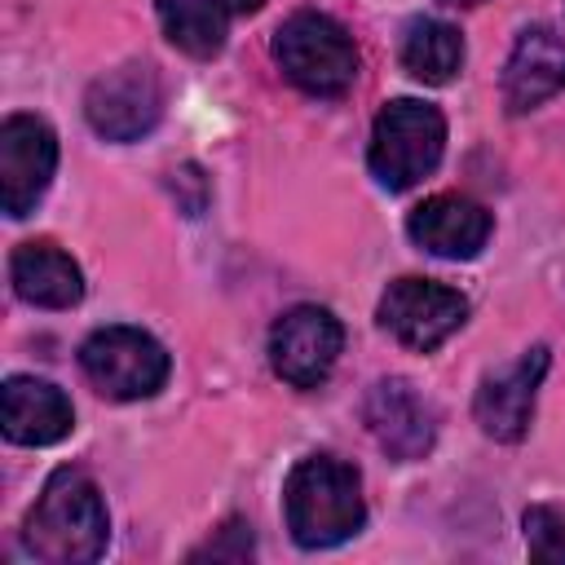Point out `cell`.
<instances>
[{
    "label": "cell",
    "instance_id": "ffe728a7",
    "mask_svg": "<svg viewBox=\"0 0 565 565\" xmlns=\"http://www.w3.org/2000/svg\"><path fill=\"white\" fill-rule=\"evenodd\" d=\"M230 18H247V13H260L265 9V0H216Z\"/></svg>",
    "mask_w": 565,
    "mask_h": 565
},
{
    "label": "cell",
    "instance_id": "44dd1931",
    "mask_svg": "<svg viewBox=\"0 0 565 565\" xmlns=\"http://www.w3.org/2000/svg\"><path fill=\"white\" fill-rule=\"evenodd\" d=\"M446 4H463V9H472V4H481V0H446Z\"/></svg>",
    "mask_w": 565,
    "mask_h": 565
},
{
    "label": "cell",
    "instance_id": "4fadbf2b",
    "mask_svg": "<svg viewBox=\"0 0 565 565\" xmlns=\"http://www.w3.org/2000/svg\"><path fill=\"white\" fill-rule=\"evenodd\" d=\"M565 88V40L552 26H525L503 66V106L512 115L534 110L539 102Z\"/></svg>",
    "mask_w": 565,
    "mask_h": 565
},
{
    "label": "cell",
    "instance_id": "7a4b0ae2",
    "mask_svg": "<svg viewBox=\"0 0 565 565\" xmlns=\"http://www.w3.org/2000/svg\"><path fill=\"white\" fill-rule=\"evenodd\" d=\"M287 530L300 547H335L366 521L362 477L335 455H305L282 486Z\"/></svg>",
    "mask_w": 565,
    "mask_h": 565
},
{
    "label": "cell",
    "instance_id": "52a82bcc",
    "mask_svg": "<svg viewBox=\"0 0 565 565\" xmlns=\"http://www.w3.org/2000/svg\"><path fill=\"white\" fill-rule=\"evenodd\" d=\"M463 318H468V300L433 278H397L380 296V327L415 353H433L446 335L463 327Z\"/></svg>",
    "mask_w": 565,
    "mask_h": 565
},
{
    "label": "cell",
    "instance_id": "6da1fadb",
    "mask_svg": "<svg viewBox=\"0 0 565 565\" xmlns=\"http://www.w3.org/2000/svg\"><path fill=\"white\" fill-rule=\"evenodd\" d=\"M106 539L110 516L97 481L79 468H57L22 521V547L49 565H84L106 552Z\"/></svg>",
    "mask_w": 565,
    "mask_h": 565
},
{
    "label": "cell",
    "instance_id": "7c38bea8",
    "mask_svg": "<svg viewBox=\"0 0 565 565\" xmlns=\"http://www.w3.org/2000/svg\"><path fill=\"white\" fill-rule=\"evenodd\" d=\"M406 234L446 260H468L490 238V212L463 194H433L406 216Z\"/></svg>",
    "mask_w": 565,
    "mask_h": 565
},
{
    "label": "cell",
    "instance_id": "9c48e42d",
    "mask_svg": "<svg viewBox=\"0 0 565 565\" xmlns=\"http://www.w3.org/2000/svg\"><path fill=\"white\" fill-rule=\"evenodd\" d=\"M57 168V137L35 115H9L0 124V207L4 216H26L49 190Z\"/></svg>",
    "mask_w": 565,
    "mask_h": 565
},
{
    "label": "cell",
    "instance_id": "8fae6325",
    "mask_svg": "<svg viewBox=\"0 0 565 565\" xmlns=\"http://www.w3.org/2000/svg\"><path fill=\"white\" fill-rule=\"evenodd\" d=\"M366 428L380 441V450L397 463L424 459L437 437V411L406 384V380H380L362 402Z\"/></svg>",
    "mask_w": 565,
    "mask_h": 565
},
{
    "label": "cell",
    "instance_id": "8992f818",
    "mask_svg": "<svg viewBox=\"0 0 565 565\" xmlns=\"http://www.w3.org/2000/svg\"><path fill=\"white\" fill-rule=\"evenodd\" d=\"M84 115L106 141H137L163 115V84L150 62H124L97 75L84 93Z\"/></svg>",
    "mask_w": 565,
    "mask_h": 565
},
{
    "label": "cell",
    "instance_id": "d6986e66",
    "mask_svg": "<svg viewBox=\"0 0 565 565\" xmlns=\"http://www.w3.org/2000/svg\"><path fill=\"white\" fill-rule=\"evenodd\" d=\"M194 556H212V561H221V556H230V561L252 556V525L230 521V525L221 530V539H216V543H207V547H199Z\"/></svg>",
    "mask_w": 565,
    "mask_h": 565
},
{
    "label": "cell",
    "instance_id": "9a60e30c",
    "mask_svg": "<svg viewBox=\"0 0 565 565\" xmlns=\"http://www.w3.org/2000/svg\"><path fill=\"white\" fill-rule=\"evenodd\" d=\"M9 278H13V291L26 305H40V309H71L84 296V274L57 243H22V247H13Z\"/></svg>",
    "mask_w": 565,
    "mask_h": 565
},
{
    "label": "cell",
    "instance_id": "3957f363",
    "mask_svg": "<svg viewBox=\"0 0 565 565\" xmlns=\"http://www.w3.org/2000/svg\"><path fill=\"white\" fill-rule=\"evenodd\" d=\"M441 150H446L441 110L419 97H397L384 102V110L375 115L366 163L384 190H411L441 163Z\"/></svg>",
    "mask_w": 565,
    "mask_h": 565
},
{
    "label": "cell",
    "instance_id": "e0dca14e",
    "mask_svg": "<svg viewBox=\"0 0 565 565\" xmlns=\"http://www.w3.org/2000/svg\"><path fill=\"white\" fill-rule=\"evenodd\" d=\"M225 9L216 0H159V26L163 35L190 53V57H212L225 44Z\"/></svg>",
    "mask_w": 565,
    "mask_h": 565
},
{
    "label": "cell",
    "instance_id": "277c9868",
    "mask_svg": "<svg viewBox=\"0 0 565 565\" xmlns=\"http://www.w3.org/2000/svg\"><path fill=\"white\" fill-rule=\"evenodd\" d=\"M274 62L300 93L313 97H340L358 79L353 35L318 9H300L274 31Z\"/></svg>",
    "mask_w": 565,
    "mask_h": 565
},
{
    "label": "cell",
    "instance_id": "ac0fdd59",
    "mask_svg": "<svg viewBox=\"0 0 565 565\" xmlns=\"http://www.w3.org/2000/svg\"><path fill=\"white\" fill-rule=\"evenodd\" d=\"M525 547L534 561H561L565 556V516L547 503H534L525 512Z\"/></svg>",
    "mask_w": 565,
    "mask_h": 565
},
{
    "label": "cell",
    "instance_id": "30bf717a",
    "mask_svg": "<svg viewBox=\"0 0 565 565\" xmlns=\"http://www.w3.org/2000/svg\"><path fill=\"white\" fill-rule=\"evenodd\" d=\"M547 362H552V353L543 344H534L512 366H503V371H494V375L481 380L477 402H472V415H477V424H481L486 437H494V441H521L525 437L530 415H534L539 384L547 375Z\"/></svg>",
    "mask_w": 565,
    "mask_h": 565
},
{
    "label": "cell",
    "instance_id": "5bb4252c",
    "mask_svg": "<svg viewBox=\"0 0 565 565\" xmlns=\"http://www.w3.org/2000/svg\"><path fill=\"white\" fill-rule=\"evenodd\" d=\"M0 419L13 446H53L71 433L75 411L57 384L35 375H13L4 380V393H0Z\"/></svg>",
    "mask_w": 565,
    "mask_h": 565
},
{
    "label": "cell",
    "instance_id": "2e32d148",
    "mask_svg": "<svg viewBox=\"0 0 565 565\" xmlns=\"http://www.w3.org/2000/svg\"><path fill=\"white\" fill-rule=\"evenodd\" d=\"M402 66L419 84H450L463 66V35L441 18H415L402 31Z\"/></svg>",
    "mask_w": 565,
    "mask_h": 565
},
{
    "label": "cell",
    "instance_id": "ba28073f",
    "mask_svg": "<svg viewBox=\"0 0 565 565\" xmlns=\"http://www.w3.org/2000/svg\"><path fill=\"white\" fill-rule=\"evenodd\" d=\"M344 344V327L322 305H296L269 327V366L291 388H318Z\"/></svg>",
    "mask_w": 565,
    "mask_h": 565
},
{
    "label": "cell",
    "instance_id": "5b68a950",
    "mask_svg": "<svg viewBox=\"0 0 565 565\" xmlns=\"http://www.w3.org/2000/svg\"><path fill=\"white\" fill-rule=\"evenodd\" d=\"M79 366L88 384L102 397L115 402H141L154 397L168 380V353L163 344L141 327H102L79 344Z\"/></svg>",
    "mask_w": 565,
    "mask_h": 565
}]
</instances>
